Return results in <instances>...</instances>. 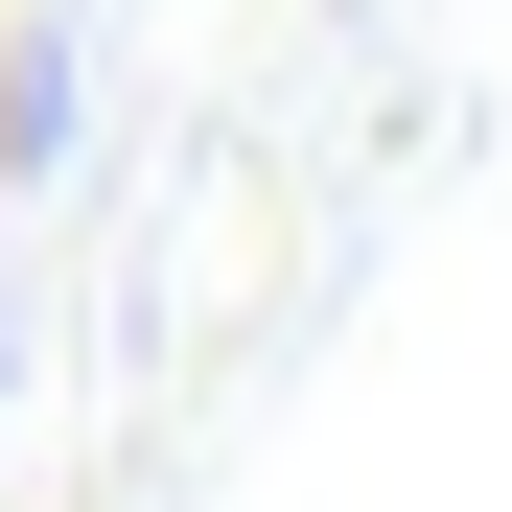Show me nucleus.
<instances>
[{"label":"nucleus","mask_w":512,"mask_h":512,"mask_svg":"<svg viewBox=\"0 0 512 512\" xmlns=\"http://www.w3.org/2000/svg\"><path fill=\"white\" fill-rule=\"evenodd\" d=\"M47 140H70V47H47V24H0V187H24Z\"/></svg>","instance_id":"f257e3e1"}]
</instances>
